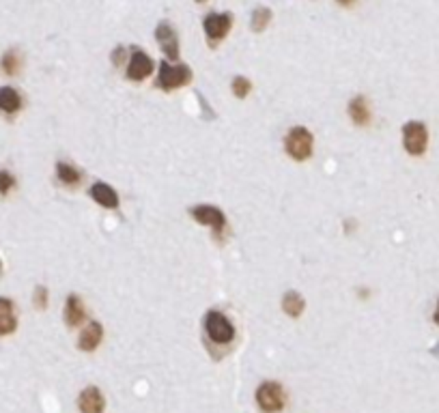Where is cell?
Listing matches in <instances>:
<instances>
[{
    "instance_id": "cell-18",
    "label": "cell",
    "mask_w": 439,
    "mask_h": 413,
    "mask_svg": "<svg viewBox=\"0 0 439 413\" xmlns=\"http://www.w3.org/2000/svg\"><path fill=\"white\" fill-rule=\"evenodd\" d=\"M56 179L67 187H75L82 181V172L69 162H56Z\"/></svg>"
},
{
    "instance_id": "cell-19",
    "label": "cell",
    "mask_w": 439,
    "mask_h": 413,
    "mask_svg": "<svg viewBox=\"0 0 439 413\" xmlns=\"http://www.w3.org/2000/svg\"><path fill=\"white\" fill-rule=\"evenodd\" d=\"M271 17H274V13H271V9H267V7H258V9H254V11H252V19H250V28H252L254 33H263V30L271 24Z\"/></svg>"
},
{
    "instance_id": "cell-10",
    "label": "cell",
    "mask_w": 439,
    "mask_h": 413,
    "mask_svg": "<svg viewBox=\"0 0 439 413\" xmlns=\"http://www.w3.org/2000/svg\"><path fill=\"white\" fill-rule=\"evenodd\" d=\"M78 409H80V413H104V409H106L104 392L95 385L84 387L78 396Z\"/></svg>"
},
{
    "instance_id": "cell-15",
    "label": "cell",
    "mask_w": 439,
    "mask_h": 413,
    "mask_svg": "<svg viewBox=\"0 0 439 413\" xmlns=\"http://www.w3.org/2000/svg\"><path fill=\"white\" fill-rule=\"evenodd\" d=\"M17 327V317H15V306L11 300L0 297V336H9Z\"/></svg>"
},
{
    "instance_id": "cell-20",
    "label": "cell",
    "mask_w": 439,
    "mask_h": 413,
    "mask_svg": "<svg viewBox=\"0 0 439 413\" xmlns=\"http://www.w3.org/2000/svg\"><path fill=\"white\" fill-rule=\"evenodd\" d=\"M19 67H22V58H19V54L15 50L5 52L3 58H0V69H3L7 75H15L19 71Z\"/></svg>"
},
{
    "instance_id": "cell-13",
    "label": "cell",
    "mask_w": 439,
    "mask_h": 413,
    "mask_svg": "<svg viewBox=\"0 0 439 413\" xmlns=\"http://www.w3.org/2000/svg\"><path fill=\"white\" fill-rule=\"evenodd\" d=\"M91 199L104 209H116L118 207V194L112 185L104 183V181H97L91 185Z\"/></svg>"
},
{
    "instance_id": "cell-4",
    "label": "cell",
    "mask_w": 439,
    "mask_h": 413,
    "mask_svg": "<svg viewBox=\"0 0 439 413\" xmlns=\"http://www.w3.org/2000/svg\"><path fill=\"white\" fill-rule=\"evenodd\" d=\"M192 80V69L188 65H174L170 61H162L157 69L155 86L162 91H177Z\"/></svg>"
},
{
    "instance_id": "cell-16",
    "label": "cell",
    "mask_w": 439,
    "mask_h": 413,
    "mask_svg": "<svg viewBox=\"0 0 439 413\" xmlns=\"http://www.w3.org/2000/svg\"><path fill=\"white\" fill-rule=\"evenodd\" d=\"M22 95H19L13 86H3L0 89V112L13 116L22 110Z\"/></svg>"
},
{
    "instance_id": "cell-21",
    "label": "cell",
    "mask_w": 439,
    "mask_h": 413,
    "mask_svg": "<svg viewBox=\"0 0 439 413\" xmlns=\"http://www.w3.org/2000/svg\"><path fill=\"white\" fill-rule=\"evenodd\" d=\"M231 91H233V95L237 97V100H246V97L252 93V82L244 75H237V77H233V82H231Z\"/></svg>"
},
{
    "instance_id": "cell-27",
    "label": "cell",
    "mask_w": 439,
    "mask_h": 413,
    "mask_svg": "<svg viewBox=\"0 0 439 413\" xmlns=\"http://www.w3.org/2000/svg\"><path fill=\"white\" fill-rule=\"evenodd\" d=\"M196 3H207V0H196Z\"/></svg>"
},
{
    "instance_id": "cell-3",
    "label": "cell",
    "mask_w": 439,
    "mask_h": 413,
    "mask_svg": "<svg viewBox=\"0 0 439 413\" xmlns=\"http://www.w3.org/2000/svg\"><path fill=\"white\" fill-rule=\"evenodd\" d=\"M205 333L213 345H231L235 340V325L224 312L209 310L205 314Z\"/></svg>"
},
{
    "instance_id": "cell-12",
    "label": "cell",
    "mask_w": 439,
    "mask_h": 413,
    "mask_svg": "<svg viewBox=\"0 0 439 413\" xmlns=\"http://www.w3.org/2000/svg\"><path fill=\"white\" fill-rule=\"evenodd\" d=\"M347 114L349 119L355 123V125H368L370 123V104L364 95H355L349 100V106H347Z\"/></svg>"
},
{
    "instance_id": "cell-8",
    "label": "cell",
    "mask_w": 439,
    "mask_h": 413,
    "mask_svg": "<svg viewBox=\"0 0 439 413\" xmlns=\"http://www.w3.org/2000/svg\"><path fill=\"white\" fill-rule=\"evenodd\" d=\"M127 80L132 82H143L153 73V58L143 50V48H132L129 58H127Z\"/></svg>"
},
{
    "instance_id": "cell-26",
    "label": "cell",
    "mask_w": 439,
    "mask_h": 413,
    "mask_svg": "<svg viewBox=\"0 0 439 413\" xmlns=\"http://www.w3.org/2000/svg\"><path fill=\"white\" fill-rule=\"evenodd\" d=\"M433 321L439 325V302H437V306H435V314H433Z\"/></svg>"
},
{
    "instance_id": "cell-1",
    "label": "cell",
    "mask_w": 439,
    "mask_h": 413,
    "mask_svg": "<svg viewBox=\"0 0 439 413\" xmlns=\"http://www.w3.org/2000/svg\"><path fill=\"white\" fill-rule=\"evenodd\" d=\"M312 149H314V136L310 129L297 125L293 127L287 138H285V151L289 153L291 160L295 162H306L312 157Z\"/></svg>"
},
{
    "instance_id": "cell-24",
    "label": "cell",
    "mask_w": 439,
    "mask_h": 413,
    "mask_svg": "<svg viewBox=\"0 0 439 413\" xmlns=\"http://www.w3.org/2000/svg\"><path fill=\"white\" fill-rule=\"evenodd\" d=\"M125 58H129L127 56V52H125V48L123 46H118V48H114L112 50V56H110V61H112V65H123L125 63Z\"/></svg>"
},
{
    "instance_id": "cell-23",
    "label": "cell",
    "mask_w": 439,
    "mask_h": 413,
    "mask_svg": "<svg viewBox=\"0 0 439 413\" xmlns=\"http://www.w3.org/2000/svg\"><path fill=\"white\" fill-rule=\"evenodd\" d=\"M15 187V176L9 170H0V194L7 196Z\"/></svg>"
},
{
    "instance_id": "cell-25",
    "label": "cell",
    "mask_w": 439,
    "mask_h": 413,
    "mask_svg": "<svg viewBox=\"0 0 439 413\" xmlns=\"http://www.w3.org/2000/svg\"><path fill=\"white\" fill-rule=\"evenodd\" d=\"M336 3L341 5V7H353V5L357 3V0H336Z\"/></svg>"
},
{
    "instance_id": "cell-17",
    "label": "cell",
    "mask_w": 439,
    "mask_h": 413,
    "mask_svg": "<svg viewBox=\"0 0 439 413\" xmlns=\"http://www.w3.org/2000/svg\"><path fill=\"white\" fill-rule=\"evenodd\" d=\"M283 310H285L287 317L297 319V317H302V314H304L306 302H304V297L297 291H287L285 297H283Z\"/></svg>"
},
{
    "instance_id": "cell-2",
    "label": "cell",
    "mask_w": 439,
    "mask_h": 413,
    "mask_svg": "<svg viewBox=\"0 0 439 413\" xmlns=\"http://www.w3.org/2000/svg\"><path fill=\"white\" fill-rule=\"evenodd\" d=\"M190 215L196 224H203V226L211 228L213 237L217 241L224 237V232L229 228V220H226L222 209H217L213 205H194V207H190Z\"/></svg>"
},
{
    "instance_id": "cell-7",
    "label": "cell",
    "mask_w": 439,
    "mask_h": 413,
    "mask_svg": "<svg viewBox=\"0 0 439 413\" xmlns=\"http://www.w3.org/2000/svg\"><path fill=\"white\" fill-rule=\"evenodd\" d=\"M403 147L409 155H422L429 147V129L422 121H409L403 125Z\"/></svg>"
},
{
    "instance_id": "cell-11",
    "label": "cell",
    "mask_w": 439,
    "mask_h": 413,
    "mask_svg": "<svg viewBox=\"0 0 439 413\" xmlns=\"http://www.w3.org/2000/svg\"><path fill=\"white\" fill-rule=\"evenodd\" d=\"M102 340H104V325L97 321H89L78 336V349L93 353L99 345H102Z\"/></svg>"
},
{
    "instance_id": "cell-6",
    "label": "cell",
    "mask_w": 439,
    "mask_h": 413,
    "mask_svg": "<svg viewBox=\"0 0 439 413\" xmlns=\"http://www.w3.org/2000/svg\"><path fill=\"white\" fill-rule=\"evenodd\" d=\"M256 405L261 407V411L265 413H278L283 411L287 405V394L280 383L276 381H265L258 385L256 389Z\"/></svg>"
},
{
    "instance_id": "cell-22",
    "label": "cell",
    "mask_w": 439,
    "mask_h": 413,
    "mask_svg": "<svg viewBox=\"0 0 439 413\" xmlns=\"http://www.w3.org/2000/svg\"><path fill=\"white\" fill-rule=\"evenodd\" d=\"M48 302H50V295H48V288L46 286H37L35 293H33V304L37 310H46L48 308Z\"/></svg>"
},
{
    "instance_id": "cell-14",
    "label": "cell",
    "mask_w": 439,
    "mask_h": 413,
    "mask_svg": "<svg viewBox=\"0 0 439 413\" xmlns=\"http://www.w3.org/2000/svg\"><path fill=\"white\" fill-rule=\"evenodd\" d=\"M65 323L69 327H78V325H82V321L87 319V310H84V302L78 297L75 293H71L67 302H65Z\"/></svg>"
},
{
    "instance_id": "cell-9",
    "label": "cell",
    "mask_w": 439,
    "mask_h": 413,
    "mask_svg": "<svg viewBox=\"0 0 439 413\" xmlns=\"http://www.w3.org/2000/svg\"><path fill=\"white\" fill-rule=\"evenodd\" d=\"M155 39H157V46L159 50L164 52V56L168 58L170 63L179 61V35L174 30V26L170 22H159L155 28Z\"/></svg>"
},
{
    "instance_id": "cell-5",
    "label": "cell",
    "mask_w": 439,
    "mask_h": 413,
    "mask_svg": "<svg viewBox=\"0 0 439 413\" xmlns=\"http://www.w3.org/2000/svg\"><path fill=\"white\" fill-rule=\"evenodd\" d=\"M233 28V13L224 11V13H207L203 17V30H205V37H207V44L211 48L220 46L226 39V35L231 33Z\"/></svg>"
}]
</instances>
